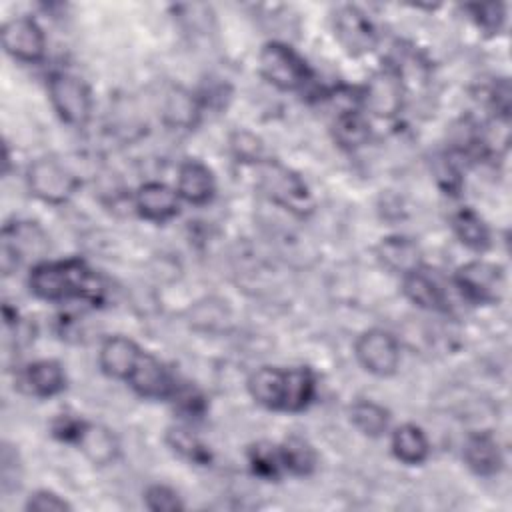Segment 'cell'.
<instances>
[{"label": "cell", "mask_w": 512, "mask_h": 512, "mask_svg": "<svg viewBox=\"0 0 512 512\" xmlns=\"http://www.w3.org/2000/svg\"><path fill=\"white\" fill-rule=\"evenodd\" d=\"M50 102L62 122L74 128H84L92 116L90 88L70 72H54L48 78Z\"/></svg>", "instance_id": "7a4b0ae2"}, {"label": "cell", "mask_w": 512, "mask_h": 512, "mask_svg": "<svg viewBox=\"0 0 512 512\" xmlns=\"http://www.w3.org/2000/svg\"><path fill=\"white\" fill-rule=\"evenodd\" d=\"M392 452L408 466L422 464L430 454L428 436L416 424H402L392 432Z\"/></svg>", "instance_id": "7402d4cb"}, {"label": "cell", "mask_w": 512, "mask_h": 512, "mask_svg": "<svg viewBox=\"0 0 512 512\" xmlns=\"http://www.w3.org/2000/svg\"><path fill=\"white\" fill-rule=\"evenodd\" d=\"M288 386V368L262 366L248 378L250 396L268 410L284 412Z\"/></svg>", "instance_id": "2e32d148"}, {"label": "cell", "mask_w": 512, "mask_h": 512, "mask_svg": "<svg viewBox=\"0 0 512 512\" xmlns=\"http://www.w3.org/2000/svg\"><path fill=\"white\" fill-rule=\"evenodd\" d=\"M402 290L406 294L408 300H412L416 306L424 308V310H434V312H442L448 308L446 302V294L440 288V284L426 274L422 268L402 276Z\"/></svg>", "instance_id": "ffe728a7"}, {"label": "cell", "mask_w": 512, "mask_h": 512, "mask_svg": "<svg viewBox=\"0 0 512 512\" xmlns=\"http://www.w3.org/2000/svg\"><path fill=\"white\" fill-rule=\"evenodd\" d=\"M2 46L20 62H40L46 50V36L36 20L18 16L2 26Z\"/></svg>", "instance_id": "30bf717a"}, {"label": "cell", "mask_w": 512, "mask_h": 512, "mask_svg": "<svg viewBox=\"0 0 512 512\" xmlns=\"http://www.w3.org/2000/svg\"><path fill=\"white\" fill-rule=\"evenodd\" d=\"M356 358L374 376H390L400 364L398 340L380 328L366 330L356 340Z\"/></svg>", "instance_id": "8992f818"}, {"label": "cell", "mask_w": 512, "mask_h": 512, "mask_svg": "<svg viewBox=\"0 0 512 512\" xmlns=\"http://www.w3.org/2000/svg\"><path fill=\"white\" fill-rule=\"evenodd\" d=\"M454 284L472 304H496L506 292V274L494 262L472 260L456 270Z\"/></svg>", "instance_id": "3957f363"}, {"label": "cell", "mask_w": 512, "mask_h": 512, "mask_svg": "<svg viewBox=\"0 0 512 512\" xmlns=\"http://www.w3.org/2000/svg\"><path fill=\"white\" fill-rule=\"evenodd\" d=\"M142 356V348L128 336H110L100 346V368L116 378V380H128L132 370L136 368L138 360Z\"/></svg>", "instance_id": "5bb4252c"}, {"label": "cell", "mask_w": 512, "mask_h": 512, "mask_svg": "<svg viewBox=\"0 0 512 512\" xmlns=\"http://www.w3.org/2000/svg\"><path fill=\"white\" fill-rule=\"evenodd\" d=\"M464 462L478 476H494L504 464L498 440L490 432H474L464 442Z\"/></svg>", "instance_id": "ac0fdd59"}, {"label": "cell", "mask_w": 512, "mask_h": 512, "mask_svg": "<svg viewBox=\"0 0 512 512\" xmlns=\"http://www.w3.org/2000/svg\"><path fill=\"white\" fill-rule=\"evenodd\" d=\"M332 132H334V140L338 142V146H342L346 150H356L368 142L370 122L360 110L346 108V110L338 112Z\"/></svg>", "instance_id": "603a6c76"}, {"label": "cell", "mask_w": 512, "mask_h": 512, "mask_svg": "<svg viewBox=\"0 0 512 512\" xmlns=\"http://www.w3.org/2000/svg\"><path fill=\"white\" fill-rule=\"evenodd\" d=\"M30 290L48 302L62 300H88L98 302L102 296V284L92 268L78 258L60 262H38L30 270Z\"/></svg>", "instance_id": "6da1fadb"}, {"label": "cell", "mask_w": 512, "mask_h": 512, "mask_svg": "<svg viewBox=\"0 0 512 512\" xmlns=\"http://www.w3.org/2000/svg\"><path fill=\"white\" fill-rule=\"evenodd\" d=\"M138 214L150 222H168L180 210V196L174 188L162 182H146L134 196Z\"/></svg>", "instance_id": "7c38bea8"}, {"label": "cell", "mask_w": 512, "mask_h": 512, "mask_svg": "<svg viewBox=\"0 0 512 512\" xmlns=\"http://www.w3.org/2000/svg\"><path fill=\"white\" fill-rule=\"evenodd\" d=\"M350 420L364 436L378 438L390 426V412L372 400H358L350 406Z\"/></svg>", "instance_id": "d4e9b609"}, {"label": "cell", "mask_w": 512, "mask_h": 512, "mask_svg": "<svg viewBox=\"0 0 512 512\" xmlns=\"http://www.w3.org/2000/svg\"><path fill=\"white\" fill-rule=\"evenodd\" d=\"M164 114L172 124L182 126V128H192L196 122V116H198V106H196V100L188 92L176 88L166 98Z\"/></svg>", "instance_id": "f1b7e54d"}, {"label": "cell", "mask_w": 512, "mask_h": 512, "mask_svg": "<svg viewBox=\"0 0 512 512\" xmlns=\"http://www.w3.org/2000/svg\"><path fill=\"white\" fill-rule=\"evenodd\" d=\"M334 36L350 56H362L374 50L378 32L372 20L358 6H342L334 14Z\"/></svg>", "instance_id": "52a82bcc"}, {"label": "cell", "mask_w": 512, "mask_h": 512, "mask_svg": "<svg viewBox=\"0 0 512 512\" xmlns=\"http://www.w3.org/2000/svg\"><path fill=\"white\" fill-rule=\"evenodd\" d=\"M22 384L38 398H50L64 390L66 374L56 360H36L22 372Z\"/></svg>", "instance_id": "d6986e66"}, {"label": "cell", "mask_w": 512, "mask_h": 512, "mask_svg": "<svg viewBox=\"0 0 512 512\" xmlns=\"http://www.w3.org/2000/svg\"><path fill=\"white\" fill-rule=\"evenodd\" d=\"M260 72L280 90H300L312 78L304 58L284 42L264 44L260 52Z\"/></svg>", "instance_id": "277c9868"}, {"label": "cell", "mask_w": 512, "mask_h": 512, "mask_svg": "<svg viewBox=\"0 0 512 512\" xmlns=\"http://www.w3.org/2000/svg\"><path fill=\"white\" fill-rule=\"evenodd\" d=\"M472 12L476 24L486 32H498L504 22V6L502 4H470L466 6Z\"/></svg>", "instance_id": "1f68e13d"}, {"label": "cell", "mask_w": 512, "mask_h": 512, "mask_svg": "<svg viewBox=\"0 0 512 512\" xmlns=\"http://www.w3.org/2000/svg\"><path fill=\"white\" fill-rule=\"evenodd\" d=\"M76 446L84 452V456L92 464H98V466L110 464L118 454L116 436L108 428L98 426V424H88V422L84 424V428L76 440Z\"/></svg>", "instance_id": "44dd1931"}, {"label": "cell", "mask_w": 512, "mask_h": 512, "mask_svg": "<svg viewBox=\"0 0 512 512\" xmlns=\"http://www.w3.org/2000/svg\"><path fill=\"white\" fill-rule=\"evenodd\" d=\"M376 256H378L380 264L392 274L406 276V274L422 268L420 246L408 236L382 238L376 248Z\"/></svg>", "instance_id": "e0dca14e"}, {"label": "cell", "mask_w": 512, "mask_h": 512, "mask_svg": "<svg viewBox=\"0 0 512 512\" xmlns=\"http://www.w3.org/2000/svg\"><path fill=\"white\" fill-rule=\"evenodd\" d=\"M358 98L366 110L380 118L396 116L404 100L400 74L394 68H382L374 72Z\"/></svg>", "instance_id": "ba28073f"}, {"label": "cell", "mask_w": 512, "mask_h": 512, "mask_svg": "<svg viewBox=\"0 0 512 512\" xmlns=\"http://www.w3.org/2000/svg\"><path fill=\"white\" fill-rule=\"evenodd\" d=\"M176 192L180 200H186L194 206L208 204L216 192L212 170L200 160H184L178 168Z\"/></svg>", "instance_id": "9a60e30c"}, {"label": "cell", "mask_w": 512, "mask_h": 512, "mask_svg": "<svg viewBox=\"0 0 512 512\" xmlns=\"http://www.w3.org/2000/svg\"><path fill=\"white\" fill-rule=\"evenodd\" d=\"M0 478H2V490L8 492L12 488L18 486L20 482V474L16 472L18 462H16V452L10 446H4L2 450V458H0Z\"/></svg>", "instance_id": "836d02e7"}, {"label": "cell", "mask_w": 512, "mask_h": 512, "mask_svg": "<svg viewBox=\"0 0 512 512\" xmlns=\"http://www.w3.org/2000/svg\"><path fill=\"white\" fill-rule=\"evenodd\" d=\"M282 468L294 476H308L316 468V450L302 436H288L280 446Z\"/></svg>", "instance_id": "cb8c5ba5"}, {"label": "cell", "mask_w": 512, "mask_h": 512, "mask_svg": "<svg viewBox=\"0 0 512 512\" xmlns=\"http://www.w3.org/2000/svg\"><path fill=\"white\" fill-rule=\"evenodd\" d=\"M70 508L72 506L62 496L50 490H38L30 494V498L26 500V510H32V512H64Z\"/></svg>", "instance_id": "d6a6232c"}, {"label": "cell", "mask_w": 512, "mask_h": 512, "mask_svg": "<svg viewBox=\"0 0 512 512\" xmlns=\"http://www.w3.org/2000/svg\"><path fill=\"white\" fill-rule=\"evenodd\" d=\"M144 500H146V506L154 512H176L184 508V504L180 502V496L172 488L162 484L150 486L144 494Z\"/></svg>", "instance_id": "4dcf8cb0"}, {"label": "cell", "mask_w": 512, "mask_h": 512, "mask_svg": "<svg viewBox=\"0 0 512 512\" xmlns=\"http://www.w3.org/2000/svg\"><path fill=\"white\" fill-rule=\"evenodd\" d=\"M126 382L136 394L144 398H154V400L172 398L178 388L168 368L148 352H142L136 368L132 370Z\"/></svg>", "instance_id": "8fae6325"}, {"label": "cell", "mask_w": 512, "mask_h": 512, "mask_svg": "<svg viewBox=\"0 0 512 512\" xmlns=\"http://www.w3.org/2000/svg\"><path fill=\"white\" fill-rule=\"evenodd\" d=\"M452 226L460 242L466 244L468 248L482 252L490 246V230L474 210L470 208L458 210L452 218Z\"/></svg>", "instance_id": "484cf974"}, {"label": "cell", "mask_w": 512, "mask_h": 512, "mask_svg": "<svg viewBox=\"0 0 512 512\" xmlns=\"http://www.w3.org/2000/svg\"><path fill=\"white\" fill-rule=\"evenodd\" d=\"M44 244V236L32 224H6L2 228V270L10 274L22 260L30 258Z\"/></svg>", "instance_id": "4fadbf2b"}, {"label": "cell", "mask_w": 512, "mask_h": 512, "mask_svg": "<svg viewBox=\"0 0 512 512\" xmlns=\"http://www.w3.org/2000/svg\"><path fill=\"white\" fill-rule=\"evenodd\" d=\"M260 176H262V188L276 204H282L284 208L298 214H304L306 210H310L308 188L294 172H290L288 168L276 162H268L262 168Z\"/></svg>", "instance_id": "9c48e42d"}, {"label": "cell", "mask_w": 512, "mask_h": 512, "mask_svg": "<svg viewBox=\"0 0 512 512\" xmlns=\"http://www.w3.org/2000/svg\"><path fill=\"white\" fill-rule=\"evenodd\" d=\"M26 182L30 192L48 204H64L78 188V178L56 158L34 160L28 166Z\"/></svg>", "instance_id": "5b68a950"}, {"label": "cell", "mask_w": 512, "mask_h": 512, "mask_svg": "<svg viewBox=\"0 0 512 512\" xmlns=\"http://www.w3.org/2000/svg\"><path fill=\"white\" fill-rule=\"evenodd\" d=\"M314 392H316V382L308 368H288L284 412L304 410L312 402Z\"/></svg>", "instance_id": "4316f807"}, {"label": "cell", "mask_w": 512, "mask_h": 512, "mask_svg": "<svg viewBox=\"0 0 512 512\" xmlns=\"http://www.w3.org/2000/svg\"><path fill=\"white\" fill-rule=\"evenodd\" d=\"M166 442L174 452H178L182 458H186L194 464H208L210 462L208 448L200 442V438L194 432H190L182 426L170 428L168 434H166Z\"/></svg>", "instance_id": "83f0119b"}, {"label": "cell", "mask_w": 512, "mask_h": 512, "mask_svg": "<svg viewBox=\"0 0 512 512\" xmlns=\"http://www.w3.org/2000/svg\"><path fill=\"white\" fill-rule=\"evenodd\" d=\"M248 460H250L254 474H258L262 478H278V474L284 470L278 446H272L268 442H260V444L252 446Z\"/></svg>", "instance_id": "f546056e"}]
</instances>
